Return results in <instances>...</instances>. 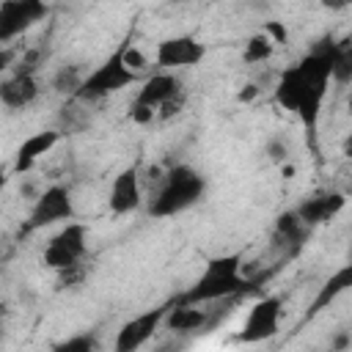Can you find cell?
I'll list each match as a JSON object with an SVG mask.
<instances>
[{"label": "cell", "mask_w": 352, "mask_h": 352, "mask_svg": "<svg viewBox=\"0 0 352 352\" xmlns=\"http://www.w3.org/2000/svg\"><path fill=\"white\" fill-rule=\"evenodd\" d=\"M138 80L140 77L121 63V52H113L102 66H96L91 74L82 77V82H80V88H77V94L72 99L74 102H85V104L88 102H99V99L126 88V85H135Z\"/></svg>", "instance_id": "obj_4"}, {"label": "cell", "mask_w": 352, "mask_h": 352, "mask_svg": "<svg viewBox=\"0 0 352 352\" xmlns=\"http://www.w3.org/2000/svg\"><path fill=\"white\" fill-rule=\"evenodd\" d=\"M344 206H346L344 192L330 190V192H319V195H314V198H305L294 212H297V217H300L308 228H314V226H319V223L333 220Z\"/></svg>", "instance_id": "obj_11"}, {"label": "cell", "mask_w": 352, "mask_h": 352, "mask_svg": "<svg viewBox=\"0 0 352 352\" xmlns=\"http://www.w3.org/2000/svg\"><path fill=\"white\" fill-rule=\"evenodd\" d=\"M129 118H132L135 124L146 126V124H151V121L157 118V110H151V107H146V104H138V102H132V107H129Z\"/></svg>", "instance_id": "obj_26"}, {"label": "cell", "mask_w": 352, "mask_h": 352, "mask_svg": "<svg viewBox=\"0 0 352 352\" xmlns=\"http://www.w3.org/2000/svg\"><path fill=\"white\" fill-rule=\"evenodd\" d=\"M248 289H253V280L242 275V256L228 253V256H217V258L206 261L204 272L182 294L179 302L204 305V302H217V300H228V297L245 294Z\"/></svg>", "instance_id": "obj_2"}, {"label": "cell", "mask_w": 352, "mask_h": 352, "mask_svg": "<svg viewBox=\"0 0 352 352\" xmlns=\"http://www.w3.org/2000/svg\"><path fill=\"white\" fill-rule=\"evenodd\" d=\"M50 14V8L41 0H6L0 3V47L30 30L36 22H41Z\"/></svg>", "instance_id": "obj_7"}, {"label": "cell", "mask_w": 352, "mask_h": 352, "mask_svg": "<svg viewBox=\"0 0 352 352\" xmlns=\"http://www.w3.org/2000/svg\"><path fill=\"white\" fill-rule=\"evenodd\" d=\"M278 324H280V297H261L256 300L250 308H248V316L236 333V341L239 344H261V341H270L275 333H278Z\"/></svg>", "instance_id": "obj_5"}, {"label": "cell", "mask_w": 352, "mask_h": 352, "mask_svg": "<svg viewBox=\"0 0 352 352\" xmlns=\"http://www.w3.org/2000/svg\"><path fill=\"white\" fill-rule=\"evenodd\" d=\"M168 308H151L140 316H132L129 322H124L116 333V344H113V352H138L151 336L154 330L162 324Z\"/></svg>", "instance_id": "obj_10"}, {"label": "cell", "mask_w": 352, "mask_h": 352, "mask_svg": "<svg viewBox=\"0 0 352 352\" xmlns=\"http://www.w3.org/2000/svg\"><path fill=\"white\" fill-rule=\"evenodd\" d=\"M41 60H44V52L41 50H28L19 58V63L14 66V74H30V77H36V69L41 66Z\"/></svg>", "instance_id": "obj_24"}, {"label": "cell", "mask_w": 352, "mask_h": 352, "mask_svg": "<svg viewBox=\"0 0 352 352\" xmlns=\"http://www.w3.org/2000/svg\"><path fill=\"white\" fill-rule=\"evenodd\" d=\"M272 52H275V44L258 30V33H253V36L248 38V44H245V50H242V60H245V63H264V60L272 58Z\"/></svg>", "instance_id": "obj_19"}, {"label": "cell", "mask_w": 352, "mask_h": 352, "mask_svg": "<svg viewBox=\"0 0 352 352\" xmlns=\"http://www.w3.org/2000/svg\"><path fill=\"white\" fill-rule=\"evenodd\" d=\"M206 319H209L206 308L176 302V308H168V314H165L162 322L173 333H195V330H204L206 327Z\"/></svg>", "instance_id": "obj_16"}, {"label": "cell", "mask_w": 352, "mask_h": 352, "mask_svg": "<svg viewBox=\"0 0 352 352\" xmlns=\"http://www.w3.org/2000/svg\"><path fill=\"white\" fill-rule=\"evenodd\" d=\"M308 234H311V228L297 217L294 209L278 214V220H275V236H278L283 245H289L292 250H300V245L308 239Z\"/></svg>", "instance_id": "obj_18"}, {"label": "cell", "mask_w": 352, "mask_h": 352, "mask_svg": "<svg viewBox=\"0 0 352 352\" xmlns=\"http://www.w3.org/2000/svg\"><path fill=\"white\" fill-rule=\"evenodd\" d=\"M6 314H8V308H6V302H0V322L6 319Z\"/></svg>", "instance_id": "obj_35"}, {"label": "cell", "mask_w": 352, "mask_h": 352, "mask_svg": "<svg viewBox=\"0 0 352 352\" xmlns=\"http://www.w3.org/2000/svg\"><path fill=\"white\" fill-rule=\"evenodd\" d=\"M261 33L272 41V44H283L286 38H289V30H286V25L283 22H264V28H261Z\"/></svg>", "instance_id": "obj_25"}, {"label": "cell", "mask_w": 352, "mask_h": 352, "mask_svg": "<svg viewBox=\"0 0 352 352\" xmlns=\"http://www.w3.org/2000/svg\"><path fill=\"white\" fill-rule=\"evenodd\" d=\"M349 286H352V264H344L338 272H333V275L319 286V292H316V297H314V302H311V308H308V316H316L319 311L330 308V302H336V297L344 294Z\"/></svg>", "instance_id": "obj_15"}, {"label": "cell", "mask_w": 352, "mask_h": 352, "mask_svg": "<svg viewBox=\"0 0 352 352\" xmlns=\"http://www.w3.org/2000/svg\"><path fill=\"white\" fill-rule=\"evenodd\" d=\"M6 184H8V168H3V165H0V190H3Z\"/></svg>", "instance_id": "obj_33"}, {"label": "cell", "mask_w": 352, "mask_h": 352, "mask_svg": "<svg viewBox=\"0 0 352 352\" xmlns=\"http://www.w3.org/2000/svg\"><path fill=\"white\" fill-rule=\"evenodd\" d=\"M0 338H3V322H0Z\"/></svg>", "instance_id": "obj_36"}, {"label": "cell", "mask_w": 352, "mask_h": 352, "mask_svg": "<svg viewBox=\"0 0 352 352\" xmlns=\"http://www.w3.org/2000/svg\"><path fill=\"white\" fill-rule=\"evenodd\" d=\"M16 63V50L14 47H0V74L8 72Z\"/></svg>", "instance_id": "obj_31"}, {"label": "cell", "mask_w": 352, "mask_h": 352, "mask_svg": "<svg viewBox=\"0 0 352 352\" xmlns=\"http://www.w3.org/2000/svg\"><path fill=\"white\" fill-rule=\"evenodd\" d=\"M338 44L333 36H324L305 58H300L294 66L283 69L275 82V102L294 113L308 129L316 126L322 102L327 96V85L333 77V60H336Z\"/></svg>", "instance_id": "obj_1"}, {"label": "cell", "mask_w": 352, "mask_h": 352, "mask_svg": "<svg viewBox=\"0 0 352 352\" xmlns=\"http://www.w3.org/2000/svg\"><path fill=\"white\" fill-rule=\"evenodd\" d=\"M82 275H85L82 264L66 267V270H60V272H58V286H74V283H80V280H82Z\"/></svg>", "instance_id": "obj_27"}, {"label": "cell", "mask_w": 352, "mask_h": 352, "mask_svg": "<svg viewBox=\"0 0 352 352\" xmlns=\"http://www.w3.org/2000/svg\"><path fill=\"white\" fill-rule=\"evenodd\" d=\"M38 96V80L30 74H11L8 80L0 82V102L11 110H22L33 104Z\"/></svg>", "instance_id": "obj_14"}, {"label": "cell", "mask_w": 352, "mask_h": 352, "mask_svg": "<svg viewBox=\"0 0 352 352\" xmlns=\"http://www.w3.org/2000/svg\"><path fill=\"white\" fill-rule=\"evenodd\" d=\"M82 77H85V74H82L77 66H63V69L52 77V88L60 91V94H66V96H74L77 88H80V82H82Z\"/></svg>", "instance_id": "obj_21"}, {"label": "cell", "mask_w": 352, "mask_h": 352, "mask_svg": "<svg viewBox=\"0 0 352 352\" xmlns=\"http://www.w3.org/2000/svg\"><path fill=\"white\" fill-rule=\"evenodd\" d=\"M256 96H258V85H256V82H248V85L239 91V96H236V99H239L242 104H248V102H253Z\"/></svg>", "instance_id": "obj_32"}, {"label": "cell", "mask_w": 352, "mask_h": 352, "mask_svg": "<svg viewBox=\"0 0 352 352\" xmlns=\"http://www.w3.org/2000/svg\"><path fill=\"white\" fill-rule=\"evenodd\" d=\"M143 204V179L138 165H126L124 170L116 173L110 192H107V206L113 214H129Z\"/></svg>", "instance_id": "obj_9"}, {"label": "cell", "mask_w": 352, "mask_h": 352, "mask_svg": "<svg viewBox=\"0 0 352 352\" xmlns=\"http://www.w3.org/2000/svg\"><path fill=\"white\" fill-rule=\"evenodd\" d=\"M50 245L58 248V250H63V253H69L72 258L80 261V258L85 256V248H88V231H85L82 223H66V226L50 239Z\"/></svg>", "instance_id": "obj_17"}, {"label": "cell", "mask_w": 352, "mask_h": 352, "mask_svg": "<svg viewBox=\"0 0 352 352\" xmlns=\"http://www.w3.org/2000/svg\"><path fill=\"white\" fill-rule=\"evenodd\" d=\"M338 85H346L352 80V50H349V41H341L338 44V52H336V60H333V77Z\"/></svg>", "instance_id": "obj_20"}, {"label": "cell", "mask_w": 352, "mask_h": 352, "mask_svg": "<svg viewBox=\"0 0 352 352\" xmlns=\"http://www.w3.org/2000/svg\"><path fill=\"white\" fill-rule=\"evenodd\" d=\"M60 140V132L58 129H44V132H36L30 138H25L16 148V160H14V173H28L44 154H50Z\"/></svg>", "instance_id": "obj_12"}, {"label": "cell", "mask_w": 352, "mask_h": 352, "mask_svg": "<svg viewBox=\"0 0 352 352\" xmlns=\"http://www.w3.org/2000/svg\"><path fill=\"white\" fill-rule=\"evenodd\" d=\"M204 55H206V47L195 36H170V38H162L157 44L154 63L162 72H170V69L198 66L204 60Z\"/></svg>", "instance_id": "obj_8"}, {"label": "cell", "mask_w": 352, "mask_h": 352, "mask_svg": "<svg viewBox=\"0 0 352 352\" xmlns=\"http://www.w3.org/2000/svg\"><path fill=\"white\" fill-rule=\"evenodd\" d=\"M280 170H283V176H286V179H292V176H294V165H286V162H283V168H280Z\"/></svg>", "instance_id": "obj_34"}, {"label": "cell", "mask_w": 352, "mask_h": 352, "mask_svg": "<svg viewBox=\"0 0 352 352\" xmlns=\"http://www.w3.org/2000/svg\"><path fill=\"white\" fill-rule=\"evenodd\" d=\"M118 52H121V63H124L129 72H135L138 77H140V72L148 69V58H146L135 44H124Z\"/></svg>", "instance_id": "obj_23"}, {"label": "cell", "mask_w": 352, "mask_h": 352, "mask_svg": "<svg viewBox=\"0 0 352 352\" xmlns=\"http://www.w3.org/2000/svg\"><path fill=\"white\" fill-rule=\"evenodd\" d=\"M74 217V201L69 187L63 184H50L47 190H41L33 201L30 217H28V231L52 226V223H66Z\"/></svg>", "instance_id": "obj_6"}, {"label": "cell", "mask_w": 352, "mask_h": 352, "mask_svg": "<svg viewBox=\"0 0 352 352\" xmlns=\"http://www.w3.org/2000/svg\"><path fill=\"white\" fill-rule=\"evenodd\" d=\"M176 94H182V82L176 74L170 72H154L151 77L143 80V88L138 91L135 102L138 104H146L151 110H157L160 104H165L168 99H173Z\"/></svg>", "instance_id": "obj_13"}, {"label": "cell", "mask_w": 352, "mask_h": 352, "mask_svg": "<svg viewBox=\"0 0 352 352\" xmlns=\"http://www.w3.org/2000/svg\"><path fill=\"white\" fill-rule=\"evenodd\" d=\"M52 352H96V338L88 333H80V336H72V338L55 344Z\"/></svg>", "instance_id": "obj_22"}, {"label": "cell", "mask_w": 352, "mask_h": 352, "mask_svg": "<svg viewBox=\"0 0 352 352\" xmlns=\"http://www.w3.org/2000/svg\"><path fill=\"white\" fill-rule=\"evenodd\" d=\"M182 104H184V94H176L173 99H168L165 104L157 107V118H173L182 110Z\"/></svg>", "instance_id": "obj_28"}, {"label": "cell", "mask_w": 352, "mask_h": 352, "mask_svg": "<svg viewBox=\"0 0 352 352\" xmlns=\"http://www.w3.org/2000/svg\"><path fill=\"white\" fill-rule=\"evenodd\" d=\"M206 192V179L190 168V165H173L168 173H162L160 184L154 187L148 198V214L151 217H173L184 209L195 206Z\"/></svg>", "instance_id": "obj_3"}, {"label": "cell", "mask_w": 352, "mask_h": 352, "mask_svg": "<svg viewBox=\"0 0 352 352\" xmlns=\"http://www.w3.org/2000/svg\"><path fill=\"white\" fill-rule=\"evenodd\" d=\"M349 344H352L349 330H338V333L330 338V352H346V349H349Z\"/></svg>", "instance_id": "obj_30"}, {"label": "cell", "mask_w": 352, "mask_h": 352, "mask_svg": "<svg viewBox=\"0 0 352 352\" xmlns=\"http://www.w3.org/2000/svg\"><path fill=\"white\" fill-rule=\"evenodd\" d=\"M264 151H267V157H270L272 162H283V160H286V154H289V146H286L283 140H278V138H275V140H270V143H267V148H264Z\"/></svg>", "instance_id": "obj_29"}]
</instances>
